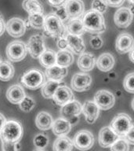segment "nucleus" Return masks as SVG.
Here are the masks:
<instances>
[{
  "mask_svg": "<svg viewBox=\"0 0 134 151\" xmlns=\"http://www.w3.org/2000/svg\"><path fill=\"white\" fill-rule=\"evenodd\" d=\"M34 151H45L44 150H40V149H35Z\"/></svg>",
  "mask_w": 134,
  "mask_h": 151,
  "instance_id": "obj_52",
  "label": "nucleus"
},
{
  "mask_svg": "<svg viewBox=\"0 0 134 151\" xmlns=\"http://www.w3.org/2000/svg\"><path fill=\"white\" fill-rule=\"evenodd\" d=\"M129 144L134 145V125L129 129V131L126 133V134L123 137Z\"/></svg>",
  "mask_w": 134,
  "mask_h": 151,
  "instance_id": "obj_43",
  "label": "nucleus"
},
{
  "mask_svg": "<svg viewBox=\"0 0 134 151\" xmlns=\"http://www.w3.org/2000/svg\"><path fill=\"white\" fill-rule=\"evenodd\" d=\"M134 47V39L129 33H122L117 37L115 48L118 53L126 54Z\"/></svg>",
  "mask_w": 134,
  "mask_h": 151,
  "instance_id": "obj_16",
  "label": "nucleus"
},
{
  "mask_svg": "<svg viewBox=\"0 0 134 151\" xmlns=\"http://www.w3.org/2000/svg\"><path fill=\"white\" fill-rule=\"evenodd\" d=\"M15 73L14 65L9 61L0 62V80L9 81L13 79Z\"/></svg>",
  "mask_w": 134,
  "mask_h": 151,
  "instance_id": "obj_31",
  "label": "nucleus"
},
{
  "mask_svg": "<svg viewBox=\"0 0 134 151\" xmlns=\"http://www.w3.org/2000/svg\"><path fill=\"white\" fill-rule=\"evenodd\" d=\"M48 2L50 6L58 8V7L63 6L66 2H68V0H48Z\"/></svg>",
  "mask_w": 134,
  "mask_h": 151,
  "instance_id": "obj_45",
  "label": "nucleus"
},
{
  "mask_svg": "<svg viewBox=\"0 0 134 151\" xmlns=\"http://www.w3.org/2000/svg\"><path fill=\"white\" fill-rule=\"evenodd\" d=\"M123 87L129 93L134 94V73H130L123 80Z\"/></svg>",
  "mask_w": 134,
  "mask_h": 151,
  "instance_id": "obj_37",
  "label": "nucleus"
},
{
  "mask_svg": "<svg viewBox=\"0 0 134 151\" xmlns=\"http://www.w3.org/2000/svg\"><path fill=\"white\" fill-rule=\"evenodd\" d=\"M56 45H57V47H58L60 50H67L68 48V40L65 37H61L57 39L56 40Z\"/></svg>",
  "mask_w": 134,
  "mask_h": 151,
  "instance_id": "obj_42",
  "label": "nucleus"
},
{
  "mask_svg": "<svg viewBox=\"0 0 134 151\" xmlns=\"http://www.w3.org/2000/svg\"><path fill=\"white\" fill-rule=\"evenodd\" d=\"M129 2H130L133 6H134V0H129Z\"/></svg>",
  "mask_w": 134,
  "mask_h": 151,
  "instance_id": "obj_51",
  "label": "nucleus"
},
{
  "mask_svg": "<svg viewBox=\"0 0 134 151\" xmlns=\"http://www.w3.org/2000/svg\"><path fill=\"white\" fill-rule=\"evenodd\" d=\"M7 100L12 104L19 105L27 95L22 86L19 84L12 85L6 91Z\"/></svg>",
  "mask_w": 134,
  "mask_h": 151,
  "instance_id": "obj_19",
  "label": "nucleus"
},
{
  "mask_svg": "<svg viewBox=\"0 0 134 151\" xmlns=\"http://www.w3.org/2000/svg\"><path fill=\"white\" fill-rule=\"evenodd\" d=\"M2 141V151H18L17 150V144L5 141L3 139H1Z\"/></svg>",
  "mask_w": 134,
  "mask_h": 151,
  "instance_id": "obj_40",
  "label": "nucleus"
},
{
  "mask_svg": "<svg viewBox=\"0 0 134 151\" xmlns=\"http://www.w3.org/2000/svg\"><path fill=\"white\" fill-rule=\"evenodd\" d=\"M55 103L58 106H63L65 104L74 100V95L71 88L66 85H61L56 89L53 97Z\"/></svg>",
  "mask_w": 134,
  "mask_h": 151,
  "instance_id": "obj_17",
  "label": "nucleus"
},
{
  "mask_svg": "<svg viewBox=\"0 0 134 151\" xmlns=\"http://www.w3.org/2000/svg\"><path fill=\"white\" fill-rule=\"evenodd\" d=\"M68 68H63L61 66L55 65L50 68L46 69V76L48 80L54 81H62L63 78L68 75Z\"/></svg>",
  "mask_w": 134,
  "mask_h": 151,
  "instance_id": "obj_25",
  "label": "nucleus"
},
{
  "mask_svg": "<svg viewBox=\"0 0 134 151\" xmlns=\"http://www.w3.org/2000/svg\"><path fill=\"white\" fill-rule=\"evenodd\" d=\"M0 62H1V61H0Z\"/></svg>",
  "mask_w": 134,
  "mask_h": 151,
  "instance_id": "obj_55",
  "label": "nucleus"
},
{
  "mask_svg": "<svg viewBox=\"0 0 134 151\" xmlns=\"http://www.w3.org/2000/svg\"><path fill=\"white\" fill-rule=\"evenodd\" d=\"M23 136V127L19 121L7 120L1 131V139L17 144Z\"/></svg>",
  "mask_w": 134,
  "mask_h": 151,
  "instance_id": "obj_4",
  "label": "nucleus"
},
{
  "mask_svg": "<svg viewBox=\"0 0 134 151\" xmlns=\"http://www.w3.org/2000/svg\"><path fill=\"white\" fill-rule=\"evenodd\" d=\"M27 49L31 57L33 58H39L42 53L46 50L44 36L39 34L31 36L27 43Z\"/></svg>",
  "mask_w": 134,
  "mask_h": 151,
  "instance_id": "obj_8",
  "label": "nucleus"
},
{
  "mask_svg": "<svg viewBox=\"0 0 134 151\" xmlns=\"http://www.w3.org/2000/svg\"><path fill=\"white\" fill-rule=\"evenodd\" d=\"M71 129V124L69 120H66L64 118H57L53 121L52 130L55 135L57 137L66 136L70 132Z\"/></svg>",
  "mask_w": 134,
  "mask_h": 151,
  "instance_id": "obj_21",
  "label": "nucleus"
},
{
  "mask_svg": "<svg viewBox=\"0 0 134 151\" xmlns=\"http://www.w3.org/2000/svg\"><path fill=\"white\" fill-rule=\"evenodd\" d=\"M49 138L44 133L37 134L33 139V143L36 149H40V150H44L49 144Z\"/></svg>",
  "mask_w": 134,
  "mask_h": 151,
  "instance_id": "obj_34",
  "label": "nucleus"
},
{
  "mask_svg": "<svg viewBox=\"0 0 134 151\" xmlns=\"http://www.w3.org/2000/svg\"><path fill=\"white\" fill-rule=\"evenodd\" d=\"M109 127L120 138H123L133 127V120L125 113H118L113 118Z\"/></svg>",
  "mask_w": 134,
  "mask_h": 151,
  "instance_id": "obj_5",
  "label": "nucleus"
},
{
  "mask_svg": "<svg viewBox=\"0 0 134 151\" xmlns=\"http://www.w3.org/2000/svg\"><path fill=\"white\" fill-rule=\"evenodd\" d=\"M133 15L128 7H122L115 12L114 15L115 24L121 28H125L131 24Z\"/></svg>",
  "mask_w": 134,
  "mask_h": 151,
  "instance_id": "obj_14",
  "label": "nucleus"
},
{
  "mask_svg": "<svg viewBox=\"0 0 134 151\" xmlns=\"http://www.w3.org/2000/svg\"><path fill=\"white\" fill-rule=\"evenodd\" d=\"M43 29L47 35L51 37L59 38L65 37L68 33L64 23L61 21L56 14L51 13L45 17Z\"/></svg>",
  "mask_w": 134,
  "mask_h": 151,
  "instance_id": "obj_2",
  "label": "nucleus"
},
{
  "mask_svg": "<svg viewBox=\"0 0 134 151\" xmlns=\"http://www.w3.org/2000/svg\"><path fill=\"white\" fill-rule=\"evenodd\" d=\"M39 62L44 68H48L56 65V53L52 50H46L39 57Z\"/></svg>",
  "mask_w": 134,
  "mask_h": 151,
  "instance_id": "obj_30",
  "label": "nucleus"
},
{
  "mask_svg": "<svg viewBox=\"0 0 134 151\" xmlns=\"http://www.w3.org/2000/svg\"><path fill=\"white\" fill-rule=\"evenodd\" d=\"M108 6L119 7L124 3L125 0H105Z\"/></svg>",
  "mask_w": 134,
  "mask_h": 151,
  "instance_id": "obj_44",
  "label": "nucleus"
},
{
  "mask_svg": "<svg viewBox=\"0 0 134 151\" xmlns=\"http://www.w3.org/2000/svg\"><path fill=\"white\" fill-rule=\"evenodd\" d=\"M35 106V101L33 98L30 96H26L22 100L21 103L19 104V107L21 111L24 113H28L32 110Z\"/></svg>",
  "mask_w": 134,
  "mask_h": 151,
  "instance_id": "obj_35",
  "label": "nucleus"
},
{
  "mask_svg": "<svg viewBox=\"0 0 134 151\" xmlns=\"http://www.w3.org/2000/svg\"><path fill=\"white\" fill-rule=\"evenodd\" d=\"M66 29H67L68 34L78 35V36L83 35L86 32L83 24H82V19L80 18L70 20L67 23Z\"/></svg>",
  "mask_w": 134,
  "mask_h": 151,
  "instance_id": "obj_27",
  "label": "nucleus"
},
{
  "mask_svg": "<svg viewBox=\"0 0 134 151\" xmlns=\"http://www.w3.org/2000/svg\"><path fill=\"white\" fill-rule=\"evenodd\" d=\"M73 141L67 136L58 137L53 145V151H72Z\"/></svg>",
  "mask_w": 134,
  "mask_h": 151,
  "instance_id": "obj_29",
  "label": "nucleus"
},
{
  "mask_svg": "<svg viewBox=\"0 0 134 151\" xmlns=\"http://www.w3.org/2000/svg\"><path fill=\"white\" fill-rule=\"evenodd\" d=\"M66 39L68 40V48L70 50L75 53V54H82L84 53L86 50L84 41L82 40L81 36L78 35H71V34H67Z\"/></svg>",
  "mask_w": 134,
  "mask_h": 151,
  "instance_id": "obj_22",
  "label": "nucleus"
},
{
  "mask_svg": "<svg viewBox=\"0 0 134 151\" xmlns=\"http://www.w3.org/2000/svg\"><path fill=\"white\" fill-rule=\"evenodd\" d=\"M73 144L75 148L80 151L89 150L94 144V136L87 130L78 132L73 139Z\"/></svg>",
  "mask_w": 134,
  "mask_h": 151,
  "instance_id": "obj_7",
  "label": "nucleus"
},
{
  "mask_svg": "<svg viewBox=\"0 0 134 151\" xmlns=\"http://www.w3.org/2000/svg\"><path fill=\"white\" fill-rule=\"evenodd\" d=\"M53 121V116L50 115V113L46 111L39 112L35 117V124L41 131H47L52 128Z\"/></svg>",
  "mask_w": 134,
  "mask_h": 151,
  "instance_id": "obj_23",
  "label": "nucleus"
},
{
  "mask_svg": "<svg viewBox=\"0 0 134 151\" xmlns=\"http://www.w3.org/2000/svg\"><path fill=\"white\" fill-rule=\"evenodd\" d=\"M91 84L92 77L87 73H75L71 81V88L78 92L88 91Z\"/></svg>",
  "mask_w": 134,
  "mask_h": 151,
  "instance_id": "obj_11",
  "label": "nucleus"
},
{
  "mask_svg": "<svg viewBox=\"0 0 134 151\" xmlns=\"http://www.w3.org/2000/svg\"><path fill=\"white\" fill-rule=\"evenodd\" d=\"M82 21L86 32L96 35L105 32L106 24L103 15L93 9L85 13L82 17Z\"/></svg>",
  "mask_w": 134,
  "mask_h": 151,
  "instance_id": "obj_1",
  "label": "nucleus"
},
{
  "mask_svg": "<svg viewBox=\"0 0 134 151\" xmlns=\"http://www.w3.org/2000/svg\"><path fill=\"white\" fill-rule=\"evenodd\" d=\"M133 151H134V148H133Z\"/></svg>",
  "mask_w": 134,
  "mask_h": 151,
  "instance_id": "obj_54",
  "label": "nucleus"
},
{
  "mask_svg": "<svg viewBox=\"0 0 134 151\" xmlns=\"http://www.w3.org/2000/svg\"><path fill=\"white\" fill-rule=\"evenodd\" d=\"M110 148V151H129V146L124 138H119Z\"/></svg>",
  "mask_w": 134,
  "mask_h": 151,
  "instance_id": "obj_36",
  "label": "nucleus"
},
{
  "mask_svg": "<svg viewBox=\"0 0 134 151\" xmlns=\"http://www.w3.org/2000/svg\"><path fill=\"white\" fill-rule=\"evenodd\" d=\"M6 121L7 120L6 118L5 117V116L2 113H0V132H1V131H2L3 127H4V125L6 124Z\"/></svg>",
  "mask_w": 134,
  "mask_h": 151,
  "instance_id": "obj_47",
  "label": "nucleus"
},
{
  "mask_svg": "<svg viewBox=\"0 0 134 151\" xmlns=\"http://www.w3.org/2000/svg\"><path fill=\"white\" fill-rule=\"evenodd\" d=\"M94 102L103 110L110 109L115 103V95L107 90H101L96 92L94 95Z\"/></svg>",
  "mask_w": 134,
  "mask_h": 151,
  "instance_id": "obj_9",
  "label": "nucleus"
},
{
  "mask_svg": "<svg viewBox=\"0 0 134 151\" xmlns=\"http://www.w3.org/2000/svg\"><path fill=\"white\" fill-rule=\"evenodd\" d=\"M120 137L113 132L109 126L103 127L99 132V144L103 148H109L119 139Z\"/></svg>",
  "mask_w": 134,
  "mask_h": 151,
  "instance_id": "obj_15",
  "label": "nucleus"
},
{
  "mask_svg": "<svg viewBox=\"0 0 134 151\" xmlns=\"http://www.w3.org/2000/svg\"><path fill=\"white\" fill-rule=\"evenodd\" d=\"M115 64V58L110 53H103L99 56L96 61V67L102 72H109L114 68Z\"/></svg>",
  "mask_w": 134,
  "mask_h": 151,
  "instance_id": "obj_24",
  "label": "nucleus"
},
{
  "mask_svg": "<svg viewBox=\"0 0 134 151\" xmlns=\"http://www.w3.org/2000/svg\"><path fill=\"white\" fill-rule=\"evenodd\" d=\"M22 6L29 14L35 13L43 14V7L38 0H24Z\"/></svg>",
  "mask_w": 134,
  "mask_h": 151,
  "instance_id": "obj_32",
  "label": "nucleus"
},
{
  "mask_svg": "<svg viewBox=\"0 0 134 151\" xmlns=\"http://www.w3.org/2000/svg\"><path fill=\"white\" fill-rule=\"evenodd\" d=\"M129 60L133 62V63H134V47L133 48V49L129 51Z\"/></svg>",
  "mask_w": 134,
  "mask_h": 151,
  "instance_id": "obj_48",
  "label": "nucleus"
},
{
  "mask_svg": "<svg viewBox=\"0 0 134 151\" xmlns=\"http://www.w3.org/2000/svg\"><path fill=\"white\" fill-rule=\"evenodd\" d=\"M92 9L103 14L108 9V5L105 0H93L92 2Z\"/></svg>",
  "mask_w": 134,
  "mask_h": 151,
  "instance_id": "obj_38",
  "label": "nucleus"
},
{
  "mask_svg": "<svg viewBox=\"0 0 134 151\" xmlns=\"http://www.w3.org/2000/svg\"><path fill=\"white\" fill-rule=\"evenodd\" d=\"M100 109H101L99 108V106L94 102V101L88 100L85 101L82 105V113L88 124H92L96 122L100 115Z\"/></svg>",
  "mask_w": 134,
  "mask_h": 151,
  "instance_id": "obj_18",
  "label": "nucleus"
},
{
  "mask_svg": "<svg viewBox=\"0 0 134 151\" xmlns=\"http://www.w3.org/2000/svg\"><path fill=\"white\" fill-rule=\"evenodd\" d=\"M74 61V56L70 50H62L56 53V65L68 68Z\"/></svg>",
  "mask_w": 134,
  "mask_h": 151,
  "instance_id": "obj_26",
  "label": "nucleus"
},
{
  "mask_svg": "<svg viewBox=\"0 0 134 151\" xmlns=\"http://www.w3.org/2000/svg\"><path fill=\"white\" fill-rule=\"evenodd\" d=\"M27 53V45L21 40H15L9 42L6 50V57L12 62H18L24 60Z\"/></svg>",
  "mask_w": 134,
  "mask_h": 151,
  "instance_id": "obj_6",
  "label": "nucleus"
},
{
  "mask_svg": "<svg viewBox=\"0 0 134 151\" xmlns=\"http://www.w3.org/2000/svg\"><path fill=\"white\" fill-rule=\"evenodd\" d=\"M63 84L62 81H54L48 80L42 87V94L45 99H53L54 93L60 86Z\"/></svg>",
  "mask_w": 134,
  "mask_h": 151,
  "instance_id": "obj_28",
  "label": "nucleus"
},
{
  "mask_svg": "<svg viewBox=\"0 0 134 151\" xmlns=\"http://www.w3.org/2000/svg\"><path fill=\"white\" fill-rule=\"evenodd\" d=\"M82 113V105L78 101L73 100V101L65 104L64 106H61V114L62 117L66 120H71L73 118H75Z\"/></svg>",
  "mask_w": 134,
  "mask_h": 151,
  "instance_id": "obj_12",
  "label": "nucleus"
},
{
  "mask_svg": "<svg viewBox=\"0 0 134 151\" xmlns=\"http://www.w3.org/2000/svg\"><path fill=\"white\" fill-rule=\"evenodd\" d=\"M129 9H130V11L134 16V6H131V7H129Z\"/></svg>",
  "mask_w": 134,
  "mask_h": 151,
  "instance_id": "obj_49",
  "label": "nucleus"
},
{
  "mask_svg": "<svg viewBox=\"0 0 134 151\" xmlns=\"http://www.w3.org/2000/svg\"><path fill=\"white\" fill-rule=\"evenodd\" d=\"M24 87L30 90H37L46 82V76L42 71L38 68H31L26 71L21 78Z\"/></svg>",
  "mask_w": 134,
  "mask_h": 151,
  "instance_id": "obj_3",
  "label": "nucleus"
},
{
  "mask_svg": "<svg viewBox=\"0 0 134 151\" xmlns=\"http://www.w3.org/2000/svg\"><path fill=\"white\" fill-rule=\"evenodd\" d=\"M89 44H90L92 48H93V49H100L103 46V40L99 35H93L89 40Z\"/></svg>",
  "mask_w": 134,
  "mask_h": 151,
  "instance_id": "obj_39",
  "label": "nucleus"
},
{
  "mask_svg": "<svg viewBox=\"0 0 134 151\" xmlns=\"http://www.w3.org/2000/svg\"><path fill=\"white\" fill-rule=\"evenodd\" d=\"M0 140H1V132H0Z\"/></svg>",
  "mask_w": 134,
  "mask_h": 151,
  "instance_id": "obj_53",
  "label": "nucleus"
},
{
  "mask_svg": "<svg viewBox=\"0 0 134 151\" xmlns=\"http://www.w3.org/2000/svg\"><path fill=\"white\" fill-rule=\"evenodd\" d=\"M5 30H6V24L2 14H0V36L4 33Z\"/></svg>",
  "mask_w": 134,
  "mask_h": 151,
  "instance_id": "obj_46",
  "label": "nucleus"
},
{
  "mask_svg": "<svg viewBox=\"0 0 134 151\" xmlns=\"http://www.w3.org/2000/svg\"><path fill=\"white\" fill-rule=\"evenodd\" d=\"M64 8L69 20L80 18L85 11L84 3L82 0H68Z\"/></svg>",
  "mask_w": 134,
  "mask_h": 151,
  "instance_id": "obj_13",
  "label": "nucleus"
},
{
  "mask_svg": "<svg viewBox=\"0 0 134 151\" xmlns=\"http://www.w3.org/2000/svg\"><path fill=\"white\" fill-rule=\"evenodd\" d=\"M6 29L10 36L20 38L24 35L26 31L25 21L19 17L10 18L6 24Z\"/></svg>",
  "mask_w": 134,
  "mask_h": 151,
  "instance_id": "obj_10",
  "label": "nucleus"
},
{
  "mask_svg": "<svg viewBox=\"0 0 134 151\" xmlns=\"http://www.w3.org/2000/svg\"><path fill=\"white\" fill-rule=\"evenodd\" d=\"M131 106H132V109H133V110L134 111V98H133V101H132Z\"/></svg>",
  "mask_w": 134,
  "mask_h": 151,
  "instance_id": "obj_50",
  "label": "nucleus"
},
{
  "mask_svg": "<svg viewBox=\"0 0 134 151\" xmlns=\"http://www.w3.org/2000/svg\"><path fill=\"white\" fill-rule=\"evenodd\" d=\"M54 14H56L57 16L61 18V20L63 21V23L64 22H67V21H69V18H68V14L66 13V10H65V8H64V6H61V7H58V8H56V10L55 11Z\"/></svg>",
  "mask_w": 134,
  "mask_h": 151,
  "instance_id": "obj_41",
  "label": "nucleus"
},
{
  "mask_svg": "<svg viewBox=\"0 0 134 151\" xmlns=\"http://www.w3.org/2000/svg\"><path fill=\"white\" fill-rule=\"evenodd\" d=\"M28 21L31 27L35 29H42L44 26L45 17L43 14H39V13L31 14H29Z\"/></svg>",
  "mask_w": 134,
  "mask_h": 151,
  "instance_id": "obj_33",
  "label": "nucleus"
},
{
  "mask_svg": "<svg viewBox=\"0 0 134 151\" xmlns=\"http://www.w3.org/2000/svg\"><path fill=\"white\" fill-rule=\"evenodd\" d=\"M96 63V58L89 52H84L80 54L78 59V67L83 72H89L93 69Z\"/></svg>",
  "mask_w": 134,
  "mask_h": 151,
  "instance_id": "obj_20",
  "label": "nucleus"
}]
</instances>
